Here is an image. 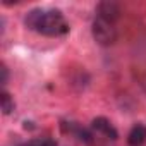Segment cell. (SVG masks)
<instances>
[{
	"mask_svg": "<svg viewBox=\"0 0 146 146\" xmlns=\"http://www.w3.org/2000/svg\"><path fill=\"white\" fill-rule=\"evenodd\" d=\"M60 127H62V131L65 132V134H70V136H74V137H78V141L79 143H84V144H91L93 143V132L90 131V129H86V127H83L81 124H78V122H62L60 124Z\"/></svg>",
	"mask_w": 146,
	"mask_h": 146,
	"instance_id": "4",
	"label": "cell"
},
{
	"mask_svg": "<svg viewBox=\"0 0 146 146\" xmlns=\"http://www.w3.org/2000/svg\"><path fill=\"white\" fill-rule=\"evenodd\" d=\"M127 143L129 146H141L146 143V125L137 122L136 125H132V129L127 134Z\"/></svg>",
	"mask_w": 146,
	"mask_h": 146,
	"instance_id": "6",
	"label": "cell"
},
{
	"mask_svg": "<svg viewBox=\"0 0 146 146\" xmlns=\"http://www.w3.org/2000/svg\"><path fill=\"white\" fill-rule=\"evenodd\" d=\"M17 146H35V143H33V139H31V141H28V143H21V144H17Z\"/></svg>",
	"mask_w": 146,
	"mask_h": 146,
	"instance_id": "10",
	"label": "cell"
},
{
	"mask_svg": "<svg viewBox=\"0 0 146 146\" xmlns=\"http://www.w3.org/2000/svg\"><path fill=\"white\" fill-rule=\"evenodd\" d=\"M95 14L98 19H103L107 23H112L115 24L119 19H120V5L117 2H112V0H103V2H100L95 9Z\"/></svg>",
	"mask_w": 146,
	"mask_h": 146,
	"instance_id": "3",
	"label": "cell"
},
{
	"mask_svg": "<svg viewBox=\"0 0 146 146\" xmlns=\"http://www.w3.org/2000/svg\"><path fill=\"white\" fill-rule=\"evenodd\" d=\"M143 88H144V91H146V83H143Z\"/></svg>",
	"mask_w": 146,
	"mask_h": 146,
	"instance_id": "11",
	"label": "cell"
},
{
	"mask_svg": "<svg viewBox=\"0 0 146 146\" xmlns=\"http://www.w3.org/2000/svg\"><path fill=\"white\" fill-rule=\"evenodd\" d=\"M91 129L96 131L98 134H103L105 137H108L112 141H117L119 139V131L113 127V124L107 117H95L91 120Z\"/></svg>",
	"mask_w": 146,
	"mask_h": 146,
	"instance_id": "5",
	"label": "cell"
},
{
	"mask_svg": "<svg viewBox=\"0 0 146 146\" xmlns=\"http://www.w3.org/2000/svg\"><path fill=\"white\" fill-rule=\"evenodd\" d=\"M91 35L93 40L102 45V46H110L117 41V28L112 23H107L103 19L95 17L93 24H91Z\"/></svg>",
	"mask_w": 146,
	"mask_h": 146,
	"instance_id": "2",
	"label": "cell"
},
{
	"mask_svg": "<svg viewBox=\"0 0 146 146\" xmlns=\"http://www.w3.org/2000/svg\"><path fill=\"white\" fill-rule=\"evenodd\" d=\"M24 26L38 35L57 38L69 33V23L58 9H31L24 16Z\"/></svg>",
	"mask_w": 146,
	"mask_h": 146,
	"instance_id": "1",
	"label": "cell"
},
{
	"mask_svg": "<svg viewBox=\"0 0 146 146\" xmlns=\"http://www.w3.org/2000/svg\"><path fill=\"white\" fill-rule=\"evenodd\" d=\"M0 72H2V79H0V83H2V86H5L9 83V67L4 62L0 64Z\"/></svg>",
	"mask_w": 146,
	"mask_h": 146,
	"instance_id": "9",
	"label": "cell"
},
{
	"mask_svg": "<svg viewBox=\"0 0 146 146\" xmlns=\"http://www.w3.org/2000/svg\"><path fill=\"white\" fill-rule=\"evenodd\" d=\"M35 146H57V141L52 137H36L33 139Z\"/></svg>",
	"mask_w": 146,
	"mask_h": 146,
	"instance_id": "8",
	"label": "cell"
},
{
	"mask_svg": "<svg viewBox=\"0 0 146 146\" xmlns=\"http://www.w3.org/2000/svg\"><path fill=\"white\" fill-rule=\"evenodd\" d=\"M0 107H2L4 115H11V113L14 112V108H16V102H14V98H12L11 93H7L5 90L0 93Z\"/></svg>",
	"mask_w": 146,
	"mask_h": 146,
	"instance_id": "7",
	"label": "cell"
}]
</instances>
